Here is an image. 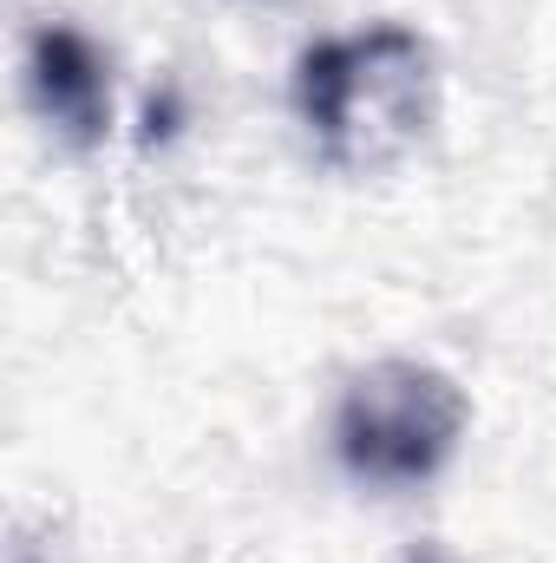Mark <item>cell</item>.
I'll return each instance as SVG.
<instances>
[{
    "instance_id": "1",
    "label": "cell",
    "mask_w": 556,
    "mask_h": 563,
    "mask_svg": "<svg viewBox=\"0 0 556 563\" xmlns=\"http://www.w3.org/2000/svg\"><path fill=\"white\" fill-rule=\"evenodd\" d=\"M294 106L334 170H387L438 125V53L413 26H360L294 59Z\"/></svg>"
},
{
    "instance_id": "2",
    "label": "cell",
    "mask_w": 556,
    "mask_h": 563,
    "mask_svg": "<svg viewBox=\"0 0 556 563\" xmlns=\"http://www.w3.org/2000/svg\"><path fill=\"white\" fill-rule=\"evenodd\" d=\"M465 439V394L425 361H374L347 380L334 445L341 465L367 485H419Z\"/></svg>"
},
{
    "instance_id": "3",
    "label": "cell",
    "mask_w": 556,
    "mask_h": 563,
    "mask_svg": "<svg viewBox=\"0 0 556 563\" xmlns=\"http://www.w3.org/2000/svg\"><path fill=\"white\" fill-rule=\"evenodd\" d=\"M26 86L40 119L66 144H99L112 132V66L105 53L66 26V20H40L26 40Z\"/></svg>"
},
{
    "instance_id": "4",
    "label": "cell",
    "mask_w": 556,
    "mask_h": 563,
    "mask_svg": "<svg viewBox=\"0 0 556 563\" xmlns=\"http://www.w3.org/2000/svg\"><path fill=\"white\" fill-rule=\"evenodd\" d=\"M407 563H452V558H445L438 544H419V551H413V558H407Z\"/></svg>"
}]
</instances>
